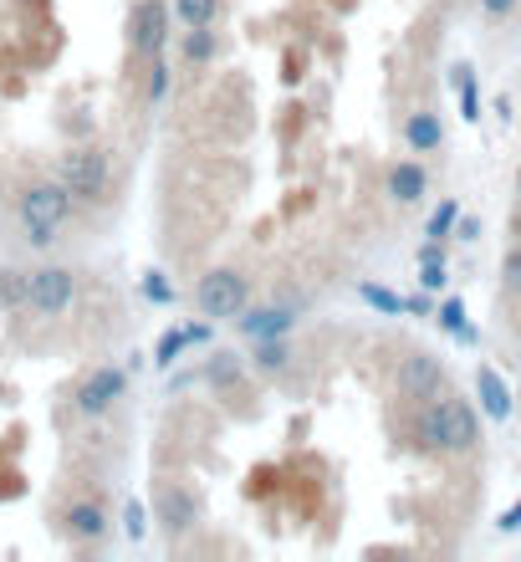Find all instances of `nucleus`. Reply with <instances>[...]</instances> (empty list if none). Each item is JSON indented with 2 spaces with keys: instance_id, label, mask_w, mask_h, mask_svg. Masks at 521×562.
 <instances>
[{
  "instance_id": "dca6fc26",
  "label": "nucleus",
  "mask_w": 521,
  "mask_h": 562,
  "mask_svg": "<svg viewBox=\"0 0 521 562\" xmlns=\"http://www.w3.org/2000/svg\"><path fill=\"white\" fill-rule=\"evenodd\" d=\"M476 394H480V409H486L491 419H507L511 415V389L501 384V373L486 369V363L476 369Z\"/></svg>"
},
{
  "instance_id": "393cba45",
  "label": "nucleus",
  "mask_w": 521,
  "mask_h": 562,
  "mask_svg": "<svg viewBox=\"0 0 521 562\" xmlns=\"http://www.w3.org/2000/svg\"><path fill=\"white\" fill-rule=\"evenodd\" d=\"M501 277H507V292H521V246L511 240L507 261H501Z\"/></svg>"
},
{
  "instance_id": "4468645a",
  "label": "nucleus",
  "mask_w": 521,
  "mask_h": 562,
  "mask_svg": "<svg viewBox=\"0 0 521 562\" xmlns=\"http://www.w3.org/2000/svg\"><path fill=\"white\" fill-rule=\"evenodd\" d=\"M205 379L215 389H220L225 400H251V389H246V363H240L230 348H220V353H209V363H205Z\"/></svg>"
},
{
  "instance_id": "ddd939ff",
  "label": "nucleus",
  "mask_w": 521,
  "mask_h": 562,
  "mask_svg": "<svg viewBox=\"0 0 521 562\" xmlns=\"http://www.w3.org/2000/svg\"><path fill=\"white\" fill-rule=\"evenodd\" d=\"M404 144L415 148V154H440L445 148V123L434 108H415L409 119H404Z\"/></svg>"
},
{
  "instance_id": "b1692460",
  "label": "nucleus",
  "mask_w": 521,
  "mask_h": 562,
  "mask_svg": "<svg viewBox=\"0 0 521 562\" xmlns=\"http://www.w3.org/2000/svg\"><path fill=\"white\" fill-rule=\"evenodd\" d=\"M165 92H169V67H165V57H154L149 61V103H165Z\"/></svg>"
},
{
  "instance_id": "1a4fd4ad",
  "label": "nucleus",
  "mask_w": 521,
  "mask_h": 562,
  "mask_svg": "<svg viewBox=\"0 0 521 562\" xmlns=\"http://www.w3.org/2000/svg\"><path fill=\"white\" fill-rule=\"evenodd\" d=\"M450 379H445V363L434 353H404L399 358V394L409 404L419 400H434V394H445Z\"/></svg>"
},
{
  "instance_id": "423d86ee",
  "label": "nucleus",
  "mask_w": 521,
  "mask_h": 562,
  "mask_svg": "<svg viewBox=\"0 0 521 562\" xmlns=\"http://www.w3.org/2000/svg\"><path fill=\"white\" fill-rule=\"evenodd\" d=\"M128 394V373L113 369V363H103V369H88L82 379H77L72 389V409L82 419H103L118 409V400Z\"/></svg>"
},
{
  "instance_id": "39448f33",
  "label": "nucleus",
  "mask_w": 521,
  "mask_h": 562,
  "mask_svg": "<svg viewBox=\"0 0 521 562\" xmlns=\"http://www.w3.org/2000/svg\"><path fill=\"white\" fill-rule=\"evenodd\" d=\"M154 517H159V532H165L169 542H179L184 532L200 527L205 502H200V491L194 486L174 481V475H159V481H154Z\"/></svg>"
},
{
  "instance_id": "f03ea898",
  "label": "nucleus",
  "mask_w": 521,
  "mask_h": 562,
  "mask_svg": "<svg viewBox=\"0 0 521 562\" xmlns=\"http://www.w3.org/2000/svg\"><path fill=\"white\" fill-rule=\"evenodd\" d=\"M72 215H77V194L67 190L57 175L31 179L26 190L15 194V221H21V236H26V246H36V251H46V246L67 231Z\"/></svg>"
},
{
  "instance_id": "6e6552de",
  "label": "nucleus",
  "mask_w": 521,
  "mask_h": 562,
  "mask_svg": "<svg viewBox=\"0 0 521 562\" xmlns=\"http://www.w3.org/2000/svg\"><path fill=\"white\" fill-rule=\"evenodd\" d=\"M165 42H169V5L165 0H134V11H128V57L138 61L165 57Z\"/></svg>"
},
{
  "instance_id": "9d476101",
  "label": "nucleus",
  "mask_w": 521,
  "mask_h": 562,
  "mask_svg": "<svg viewBox=\"0 0 521 562\" xmlns=\"http://www.w3.org/2000/svg\"><path fill=\"white\" fill-rule=\"evenodd\" d=\"M57 532L72 542V548H98L107 532H113V521H107L103 502H72L57 512Z\"/></svg>"
},
{
  "instance_id": "20e7f679",
  "label": "nucleus",
  "mask_w": 521,
  "mask_h": 562,
  "mask_svg": "<svg viewBox=\"0 0 521 562\" xmlns=\"http://www.w3.org/2000/svg\"><path fill=\"white\" fill-rule=\"evenodd\" d=\"M194 307L205 312V317H215V323H236L240 312L251 307V277L236 267L205 271L200 286H194Z\"/></svg>"
},
{
  "instance_id": "7c9ffc66",
  "label": "nucleus",
  "mask_w": 521,
  "mask_h": 562,
  "mask_svg": "<svg viewBox=\"0 0 521 562\" xmlns=\"http://www.w3.org/2000/svg\"><path fill=\"white\" fill-rule=\"evenodd\" d=\"M455 231H461V240H476V236H480V225H476V221H461Z\"/></svg>"
},
{
  "instance_id": "a211bd4d",
  "label": "nucleus",
  "mask_w": 521,
  "mask_h": 562,
  "mask_svg": "<svg viewBox=\"0 0 521 562\" xmlns=\"http://www.w3.org/2000/svg\"><path fill=\"white\" fill-rule=\"evenodd\" d=\"M0 312H26V271L0 267Z\"/></svg>"
},
{
  "instance_id": "2f4dec72",
  "label": "nucleus",
  "mask_w": 521,
  "mask_h": 562,
  "mask_svg": "<svg viewBox=\"0 0 521 562\" xmlns=\"http://www.w3.org/2000/svg\"><path fill=\"white\" fill-rule=\"evenodd\" d=\"M511 240L521 246V200H517V210H511Z\"/></svg>"
},
{
  "instance_id": "4be33fe9",
  "label": "nucleus",
  "mask_w": 521,
  "mask_h": 562,
  "mask_svg": "<svg viewBox=\"0 0 521 562\" xmlns=\"http://www.w3.org/2000/svg\"><path fill=\"white\" fill-rule=\"evenodd\" d=\"M440 323H445V333H455V338H471V327H465V307L450 296V302H440Z\"/></svg>"
},
{
  "instance_id": "bb28decb",
  "label": "nucleus",
  "mask_w": 521,
  "mask_h": 562,
  "mask_svg": "<svg viewBox=\"0 0 521 562\" xmlns=\"http://www.w3.org/2000/svg\"><path fill=\"white\" fill-rule=\"evenodd\" d=\"M517 5L521 0H480V15H486V21H507Z\"/></svg>"
},
{
  "instance_id": "2eb2a0df",
  "label": "nucleus",
  "mask_w": 521,
  "mask_h": 562,
  "mask_svg": "<svg viewBox=\"0 0 521 562\" xmlns=\"http://www.w3.org/2000/svg\"><path fill=\"white\" fill-rule=\"evenodd\" d=\"M256 353H251V369L261 373V379H286L292 373V342L286 338H261V342H251Z\"/></svg>"
},
{
  "instance_id": "412c9836",
  "label": "nucleus",
  "mask_w": 521,
  "mask_h": 562,
  "mask_svg": "<svg viewBox=\"0 0 521 562\" xmlns=\"http://www.w3.org/2000/svg\"><path fill=\"white\" fill-rule=\"evenodd\" d=\"M358 296H363V302H373V307H378V312H404V307H409L404 296L384 292V286H373V281H363V286H358Z\"/></svg>"
},
{
  "instance_id": "f3484780",
  "label": "nucleus",
  "mask_w": 521,
  "mask_h": 562,
  "mask_svg": "<svg viewBox=\"0 0 521 562\" xmlns=\"http://www.w3.org/2000/svg\"><path fill=\"white\" fill-rule=\"evenodd\" d=\"M215 52H220V36H215V26H184V42H179V57H184V67H209V61H215Z\"/></svg>"
},
{
  "instance_id": "473e14b6",
  "label": "nucleus",
  "mask_w": 521,
  "mask_h": 562,
  "mask_svg": "<svg viewBox=\"0 0 521 562\" xmlns=\"http://www.w3.org/2000/svg\"><path fill=\"white\" fill-rule=\"evenodd\" d=\"M517 200H521V169H517Z\"/></svg>"
},
{
  "instance_id": "5701e85b",
  "label": "nucleus",
  "mask_w": 521,
  "mask_h": 562,
  "mask_svg": "<svg viewBox=\"0 0 521 562\" xmlns=\"http://www.w3.org/2000/svg\"><path fill=\"white\" fill-rule=\"evenodd\" d=\"M455 215H461V205H455V200H445V205L434 210V215H430V240H445L450 225H455Z\"/></svg>"
},
{
  "instance_id": "aec40b11",
  "label": "nucleus",
  "mask_w": 521,
  "mask_h": 562,
  "mask_svg": "<svg viewBox=\"0 0 521 562\" xmlns=\"http://www.w3.org/2000/svg\"><path fill=\"white\" fill-rule=\"evenodd\" d=\"M419 286H424V292H440V286H445V256H419Z\"/></svg>"
},
{
  "instance_id": "9b49d317",
  "label": "nucleus",
  "mask_w": 521,
  "mask_h": 562,
  "mask_svg": "<svg viewBox=\"0 0 521 562\" xmlns=\"http://www.w3.org/2000/svg\"><path fill=\"white\" fill-rule=\"evenodd\" d=\"M292 327H297V307H286V302H271V307H246L236 317V333L246 342H261V338H292Z\"/></svg>"
},
{
  "instance_id": "cd10ccee",
  "label": "nucleus",
  "mask_w": 521,
  "mask_h": 562,
  "mask_svg": "<svg viewBox=\"0 0 521 562\" xmlns=\"http://www.w3.org/2000/svg\"><path fill=\"white\" fill-rule=\"evenodd\" d=\"M144 296H154V302H169V281L159 277V271H149V277H144Z\"/></svg>"
},
{
  "instance_id": "7ed1b4c3",
  "label": "nucleus",
  "mask_w": 521,
  "mask_h": 562,
  "mask_svg": "<svg viewBox=\"0 0 521 562\" xmlns=\"http://www.w3.org/2000/svg\"><path fill=\"white\" fill-rule=\"evenodd\" d=\"M57 179L82 200V205H107V200H113L107 154L92 144H77V148H67V154H57Z\"/></svg>"
},
{
  "instance_id": "6ab92c4d",
  "label": "nucleus",
  "mask_w": 521,
  "mask_h": 562,
  "mask_svg": "<svg viewBox=\"0 0 521 562\" xmlns=\"http://www.w3.org/2000/svg\"><path fill=\"white\" fill-rule=\"evenodd\" d=\"M220 0H174V21L179 26H215Z\"/></svg>"
},
{
  "instance_id": "f8f14e48",
  "label": "nucleus",
  "mask_w": 521,
  "mask_h": 562,
  "mask_svg": "<svg viewBox=\"0 0 521 562\" xmlns=\"http://www.w3.org/2000/svg\"><path fill=\"white\" fill-rule=\"evenodd\" d=\"M384 190L394 205H419L424 190H430V175H424V164L419 159H394L384 175Z\"/></svg>"
},
{
  "instance_id": "0eeeda50",
  "label": "nucleus",
  "mask_w": 521,
  "mask_h": 562,
  "mask_svg": "<svg viewBox=\"0 0 521 562\" xmlns=\"http://www.w3.org/2000/svg\"><path fill=\"white\" fill-rule=\"evenodd\" d=\"M72 302H77V271L72 267L26 271V312H36V317H61Z\"/></svg>"
},
{
  "instance_id": "c756f323",
  "label": "nucleus",
  "mask_w": 521,
  "mask_h": 562,
  "mask_svg": "<svg viewBox=\"0 0 521 562\" xmlns=\"http://www.w3.org/2000/svg\"><path fill=\"white\" fill-rule=\"evenodd\" d=\"M496 527H501V532H517V527H521V502H517V506H507V517L496 521Z\"/></svg>"
},
{
  "instance_id": "c85d7f7f",
  "label": "nucleus",
  "mask_w": 521,
  "mask_h": 562,
  "mask_svg": "<svg viewBox=\"0 0 521 562\" xmlns=\"http://www.w3.org/2000/svg\"><path fill=\"white\" fill-rule=\"evenodd\" d=\"M123 521H128V527H123V532H128V537H134V542H138V537H144V506H128V512H123Z\"/></svg>"
},
{
  "instance_id": "a878e982",
  "label": "nucleus",
  "mask_w": 521,
  "mask_h": 562,
  "mask_svg": "<svg viewBox=\"0 0 521 562\" xmlns=\"http://www.w3.org/2000/svg\"><path fill=\"white\" fill-rule=\"evenodd\" d=\"M184 342H194L190 327H179V333H165V342H159V363H174V353L184 348Z\"/></svg>"
},
{
  "instance_id": "f257e3e1",
  "label": "nucleus",
  "mask_w": 521,
  "mask_h": 562,
  "mask_svg": "<svg viewBox=\"0 0 521 562\" xmlns=\"http://www.w3.org/2000/svg\"><path fill=\"white\" fill-rule=\"evenodd\" d=\"M409 435H415L419 450L430 456H471L480 445V425H476V409L471 400L461 394H434V400H419L409 409Z\"/></svg>"
}]
</instances>
